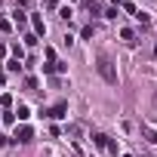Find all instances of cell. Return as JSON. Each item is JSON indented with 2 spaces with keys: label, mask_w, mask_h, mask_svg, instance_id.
Instances as JSON below:
<instances>
[{
  "label": "cell",
  "mask_w": 157,
  "mask_h": 157,
  "mask_svg": "<svg viewBox=\"0 0 157 157\" xmlns=\"http://www.w3.org/2000/svg\"><path fill=\"white\" fill-rule=\"evenodd\" d=\"M16 114H19V120H28V117H31V111H28V108H19Z\"/></svg>",
  "instance_id": "10"
},
{
  "label": "cell",
  "mask_w": 157,
  "mask_h": 157,
  "mask_svg": "<svg viewBox=\"0 0 157 157\" xmlns=\"http://www.w3.org/2000/svg\"><path fill=\"white\" fill-rule=\"evenodd\" d=\"M111 3H117V6H120V3H123V0H111Z\"/></svg>",
  "instance_id": "14"
},
{
  "label": "cell",
  "mask_w": 157,
  "mask_h": 157,
  "mask_svg": "<svg viewBox=\"0 0 157 157\" xmlns=\"http://www.w3.org/2000/svg\"><path fill=\"white\" fill-rule=\"evenodd\" d=\"M43 114H46V117H52V120H59V117H65V114H68V102H56V105H52L49 111H43Z\"/></svg>",
  "instance_id": "2"
},
{
  "label": "cell",
  "mask_w": 157,
  "mask_h": 157,
  "mask_svg": "<svg viewBox=\"0 0 157 157\" xmlns=\"http://www.w3.org/2000/svg\"><path fill=\"white\" fill-rule=\"evenodd\" d=\"M120 37H123L126 43H132V40H136V34H132V28H123V31H120Z\"/></svg>",
  "instance_id": "7"
},
{
  "label": "cell",
  "mask_w": 157,
  "mask_h": 157,
  "mask_svg": "<svg viewBox=\"0 0 157 157\" xmlns=\"http://www.w3.org/2000/svg\"><path fill=\"white\" fill-rule=\"evenodd\" d=\"M31 22H34V31H37V34H46V25H43V19H40V16H34Z\"/></svg>",
  "instance_id": "5"
},
{
  "label": "cell",
  "mask_w": 157,
  "mask_h": 157,
  "mask_svg": "<svg viewBox=\"0 0 157 157\" xmlns=\"http://www.w3.org/2000/svg\"><path fill=\"white\" fill-rule=\"evenodd\" d=\"M6 142H10V139H6V136H3V132H0V145H6Z\"/></svg>",
  "instance_id": "12"
},
{
  "label": "cell",
  "mask_w": 157,
  "mask_h": 157,
  "mask_svg": "<svg viewBox=\"0 0 157 157\" xmlns=\"http://www.w3.org/2000/svg\"><path fill=\"white\" fill-rule=\"evenodd\" d=\"M123 157H129V154H123Z\"/></svg>",
  "instance_id": "15"
},
{
  "label": "cell",
  "mask_w": 157,
  "mask_h": 157,
  "mask_svg": "<svg viewBox=\"0 0 157 157\" xmlns=\"http://www.w3.org/2000/svg\"><path fill=\"white\" fill-rule=\"evenodd\" d=\"M31 136H34V132H31V126H25V123H22V126H16L13 142H22V145H25V142H31Z\"/></svg>",
  "instance_id": "3"
},
{
  "label": "cell",
  "mask_w": 157,
  "mask_h": 157,
  "mask_svg": "<svg viewBox=\"0 0 157 157\" xmlns=\"http://www.w3.org/2000/svg\"><path fill=\"white\" fill-rule=\"evenodd\" d=\"M0 105H3V108H10V105H13V96H6V93H3V96H0Z\"/></svg>",
  "instance_id": "8"
},
{
  "label": "cell",
  "mask_w": 157,
  "mask_h": 157,
  "mask_svg": "<svg viewBox=\"0 0 157 157\" xmlns=\"http://www.w3.org/2000/svg\"><path fill=\"white\" fill-rule=\"evenodd\" d=\"M142 136H145V139H148L151 145H157V129H151L148 123H142Z\"/></svg>",
  "instance_id": "4"
},
{
  "label": "cell",
  "mask_w": 157,
  "mask_h": 157,
  "mask_svg": "<svg viewBox=\"0 0 157 157\" xmlns=\"http://www.w3.org/2000/svg\"><path fill=\"white\" fill-rule=\"evenodd\" d=\"M10 28H13V25H10V22L3 19V13H0V31H10Z\"/></svg>",
  "instance_id": "11"
},
{
  "label": "cell",
  "mask_w": 157,
  "mask_h": 157,
  "mask_svg": "<svg viewBox=\"0 0 157 157\" xmlns=\"http://www.w3.org/2000/svg\"><path fill=\"white\" fill-rule=\"evenodd\" d=\"M6 68H10V71H19L22 65H19V59H10V62H6Z\"/></svg>",
  "instance_id": "9"
},
{
  "label": "cell",
  "mask_w": 157,
  "mask_h": 157,
  "mask_svg": "<svg viewBox=\"0 0 157 157\" xmlns=\"http://www.w3.org/2000/svg\"><path fill=\"white\" fill-rule=\"evenodd\" d=\"M0 56H6V46H3V43H0Z\"/></svg>",
  "instance_id": "13"
},
{
  "label": "cell",
  "mask_w": 157,
  "mask_h": 157,
  "mask_svg": "<svg viewBox=\"0 0 157 157\" xmlns=\"http://www.w3.org/2000/svg\"><path fill=\"white\" fill-rule=\"evenodd\" d=\"M96 71L102 74V80H105V83L117 86V68H114V62H111L105 52H99V56H96Z\"/></svg>",
  "instance_id": "1"
},
{
  "label": "cell",
  "mask_w": 157,
  "mask_h": 157,
  "mask_svg": "<svg viewBox=\"0 0 157 157\" xmlns=\"http://www.w3.org/2000/svg\"><path fill=\"white\" fill-rule=\"evenodd\" d=\"M93 142H96L99 148H108V136H105V132H96V136H93Z\"/></svg>",
  "instance_id": "6"
}]
</instances>
